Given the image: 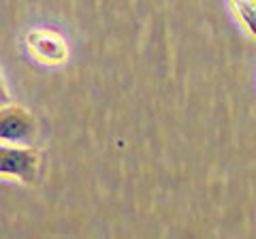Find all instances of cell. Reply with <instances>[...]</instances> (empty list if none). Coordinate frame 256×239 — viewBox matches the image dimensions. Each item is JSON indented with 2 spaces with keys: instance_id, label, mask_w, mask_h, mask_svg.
I'll return each instance as SVG.
<instances>
[{
  "instance_id": "obj_1",
  "label": "cell",
  "mask_w": 256,
  "mask_h": 239,
  "mask_svg": "<svg viewBox=\"0 0 256 239\" xmlns=\"http://www.w3.org/2000/svg\"><path fill=\"white\" fill-rule=\"evenodd\" d=\"M41 171V152L30 146H11L2 143L0 148V175L2 180L20 182L24 186H32Z\"/></svg>"
},
{
  "instance_id": "obj_2",
  "label": "cell",
  "mask_w": 256,
  "mask_h": 239,
  "mask_svg": "<svg viewBox=\"0 0 256 239\" xmlns=\"http://www.w3.org/2000/svg\"><path fill=\"white\" fill-rule=\"evenodd\" d=\"M26 50L45 66H62L68 60V43L62 32L52 28H34L26 32Z\"/></svg>"
},
{
  "instance_id": "obj_3",
  "label": "cell",
  "mask_w": 256,
  "mask_h": 239,
  "mask_svg": "<svg viewBox=\"0 0 256 239\" xmlns=\"http://www.w3.org/2000/svg\"><path fill=\"white\" fill-rule=\"evenodd\" d=\"M38 124L28 109L20 105H4L0 111V139L11 146H30L36 137Z\"/></svg>"
},
{
  "instance_id": "obj_4",
  "label": "cell",
  "mask_w": 256,
  "mask_h": 239,
  "mask_svg": "<svg viewBox=\"0 0 256 239\" xmlns=\"http://www.w3.org/2000/svg\"><path fill=\"white\" fill-rule=\"evenodd\" d=\"M228 2L244 30L256 41V0H228Z\"/></svg>"
}]
</instances>
